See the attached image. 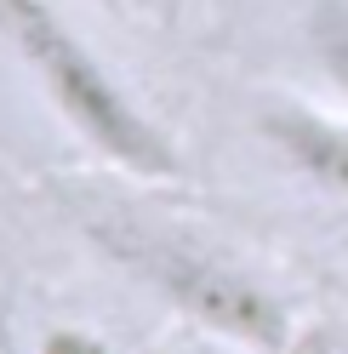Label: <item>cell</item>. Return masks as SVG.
<instances>
[{"instance_id":"1","label":"cell","mask_w":348,"mask_h":354,"mask_svg":"<svg viewBox=\"0 0 348 354\" xmlns=\"http://www.w3.org/2000/svg\"><path fill=\"white\" fill-rule=\"evenodd\" d=\"M0 35L29 69V80L52 97L57 120L97 154L137 183H183L188 160L160 131V120L115 80V69L69 29L52 0H0Z\"/></svg>"},{"instance_id":"2","label":"cell","mask_w":348,"mask_h":354,"mask_svg":"<svg viewBox=\"0 0 348 354\" xmlns=\"http://www.w3.org/2000/svg\"><path fill=\"white\" fill-rule=\"evenodd\" d=\"M97 240L148 292H160L194 331L257 348V354L297 348V337H302L297 308L257 269H246L234 252L211 246V240H194V234H177V229L137 223V217H103Z\"/></svg>"},{"instance_id":"3","label":"cell","mask_w":348,"mask_h":354,"mask_svg":"<svg viewBox=\"0 0 348 354\" xmlns=\"http://www.w3.org/2000/svg\"><path fill=\"white\" fill-rule=\"evenodd\" d=\"M257 126L309 189L348 206V109H320L309 97H269Z\"/></svg>"},{"instance_id":"4","label":"cell","mask_w":348,"mask_h":354,"mask_svg":"<svg viewBox=\"0 0 348 354\" xmlns=\"http://www.w3.org/2000/svg\"><path fill=\"white\" fill-rule=\"evenodd\" d=\"M309 57L320 80L337 92V103L348 109V0H320L309 12Z\"/></svg>"},{"instance_id":"5","label":"cell","mask_w":348,"mask_h":354,"mask_svg":"<svg viewBox=\"0 0 348 354\" xmlns=\"http://www.w3.org/2000/svg\"><path fill=\"white\" fill-rule=\"evenodd\" d=\"M40 354H115L103 331H86V326H52L40 337Z\"/></svg>"},{"instance_id":"6","label":"cell","mask_w":348,"mask_h":354,"mask_svg":"<svg viewBox=\"0 0 348 354\" xmlns=\"http://www.w3.org/2000/svg\"><path fill=\"white\" fill-rule=\"evenodd\" d=\"M291 354H348V343H342V337H331V331H302Z\"/></svg>"},{"instance_id":"7","label":"cell","mask_w":348,"mask_h":354,"mask_svg":"<svg viewBox=\"0 0 348 354\" xmlns=\"http://www.w3.org/2000/svg\"><path fill=\"white\" fill-rule=\"evenodd\" d=\"M188 354H257V348H240V343H223V337H206L200 331V343H194Z\"/></svg>"},{"instance_id":"8","label":"cell","mask_w":348,"mask_h":354,"mask_svg":"<svg viewBox=\"0 0 348 354\" xmlns=\"http://www.w3.org/2000/svg\"><path fill=\"white\" fill-rule=\"evenodd\" d=\"M342 343H348V337H342Z\"/></svg>"}]
</instances>
